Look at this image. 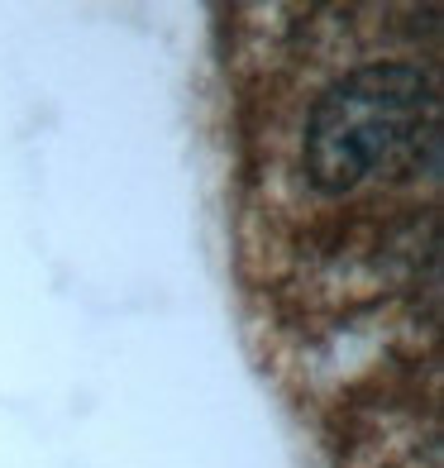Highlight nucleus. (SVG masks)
Listing matches in <instances>:
<instances>
[{"mask_svg":"<svg viewBox=\"0 0 444 468\" xmlns=\"http://www.w3.org/2000/svg\"><path fill=\"white\" fill-rule=\"evenodd\" d=\"M301 163L315 191L344 197L368 177H416L439 163V96L416 62H368L321 91Z\"/></svg>","mask_w":444,"mask_h":468,"instance_id":"obj_1","label":"nucleus"}]
</instances>
